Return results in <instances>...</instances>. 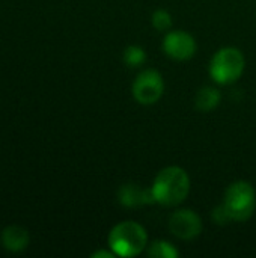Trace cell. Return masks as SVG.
<instances>
[{"label": "cell", "mask_w": 256, "mask_h": 258, "mask_svg": "<svg viewBox=\"0 0 256 258\" xmlns=\"http://www.w3.org/2000/svg\"><path fill=\"white\" fill-rule=\"evenodd\" d=\"M151 190L155 203H160L163 206H178L189 195L190 180L184 169L178 166H170L163 169L155 177Z\"/></svg>", "instance_id": "1"}, {"label": "cell", "mask_w": 256, "mask_h": 258, "mask_svg": "<svg viewBox=\"0 0 256 258\" xmlns=\"http://www.w3.org/2000/svg\"><path fill=\"white\" fill-rule=\"evenodd\" d=\"M148 236L142 225L133 221L118 224L109 236V245L115 255L136 257L146 248Z\"/></svg>", "instance_id": "2"}, {"label": "cell", "mask_w": 256, "mask_h": 258, "mask_svg": "<svg viewBox=\"0 0 256 258\" xmlns=\"http://www.w3.org/2000/svg\"><path fill=\"white\" fill-rule=\"evenodd\" d=\"M223 210L231 221H247L256 207V194L253 186L247 181H237L231 184L225 194Z\"/></svg>", "instance_id": "3"}, {"label": "cell", "mask_w": 256, "mask_h": 258, "mask_svg": "<svg viewBox=\"0 0 256 258\" xmlns=\"http://www.w3.org/2000/svg\"><path fill=\"white\" fill-rule=\"evenodd\" d=\"M244 71V56L238 48L225 47L219 50L211 59L210 74L214 82L228 85L240 79Z\"/></svg>", "instance_id": "4"}, {"label": "cell", "mask_w": 256, "mask_h": 258, "mask_svg": "<svg viewBox=\"0 0 256 258\" xmlns=\"http://www.w3.org/2000/svg\"><path fill=\"white\" fill-rule=\"evenodd\" d=\"M164 83L161 74L154 70H146L137 76L133 83V95L140 104H154L163 95Z\"/></svg>", "instance_id": "5"}, {"label": "cell", "mask_w": 256, "mask_h": 258, "mask_svg": "<svg viewBox=\"0 0 256 258\" xmlns=\"http://www.w3.org/2000/svg\"><path fill=\"white\" fill-rule=\"evenodd\" d=\"M169 230L175 237L190 240L201 234L202 221L192 210H178L169 219Z\"/></svg>", "instance_id": "6"}, {"label": "cell", "mask_w": 256, "mask_h": 258, "mask_svg": "<svg viewBox=\"0 0 256 258\" xmlns=\"http://www.w3.org/2000/svg\"><path fill=\"white\" fill-rule=\"evenodd\" d=\"M163 48L169 57L175 60H187L196 53V42L195 38L187 32L177 30L166 35Z\"/></svg>", "instance_id": "7"}, {"label": "cell", "mask_w": 256, "mask_h": 258, "mask_svg": "<svg viewBox=\"0 0 256 258\" xmlns=\"http://www.w3.org/2000/svg\"><path fill=\"white\" fill-rule=\"evenodd\" d=\"M119 203L125 207H140L145 204L155 203L152 190H145L136 184H125L118 194Z\"/></svg>", "instance_id": "8"}, {"label": "cell", "mask_w": 256, "mask_h": 258, "mask_svg": "<svg viewBox=\"0 0 256 258\" xmlns=\"http://www.w3.org/2000/svg\"><path fill=\"white\" fill-rule=\"evenodd\" d=\"M2 245L11 252H20L29 245V233L17 225L8 227L2 233Z\"/></svg>", "instance_id": "9"}, {"label": "cell", "mask_w": 256, "mask_h": 258, "mask_svg": "<svg viewBox=\"0 0 256 258\" xmlns=\"http://www.w3.org/2000/svg\"><path fill=\"white\" fill-rule=\"evenodd\" d=\"M220 103V92L211 86L201 88L195 97V104L201 112H210Z\"/></svg>", "instance_id": "10"}, {"label": "cell", "mask_w": 256, "mask_h": 258, "mask_svg": "<svg viewBox=\"0 0 256 258\" xmlns=\"http://www.w3.org/2000/svg\"><path fill=\"white\" fill-rule=\"evenodd\" d=\"M148 255L154 258H177L178 257V251L175 249L174 245L161 240V242H155L149 251H148Z\"/></svg>", "instance_id": "11"}, {"label": "cell", "mask_w": 256, "mask_h": 258, "mask_svg": "<svg viewBox=\"0 0 256 258\" xmlns=\"http://www.w3.org/2000/svg\"><path fill=\"white\" fill-rule=\"evenodd\" d=\"M145 59H146L145 51L137 45H130L124 51V60L128 67H139L140 63L145 62Z\"/></svg>", "instance_id": "12"}, {"label": "cell", "mask_w": 256, "mask_h": 258, "mask_svg": "<svg viewBox=\"0 0 256 258\" xmlns=\"http://www.w3.org/2000/svg\"><path fill=\"white\" fill-rule=\"evenodd\" d=\"M152 26L157 29V30H166L172 26V18H170V14L160 9V11H155L152 14Z\"/></svg>", "instance_id": "13"}, {"label": "cell", "mask_w": 256, "mask_h": 258, "mask_svg": "<svg viewBox=\"0 0 256 258\" xmlns=\"http://www.w3.org/2000/svg\"><path fill=\"white\" fill-rule=\"evenodd\" d=\"M94 258H100V257H104V258H112L113 257V254L112 252H106V251H98V252H95L94 255H92Z\"/></svg>", "instance_id": "14"}]
</instances>
